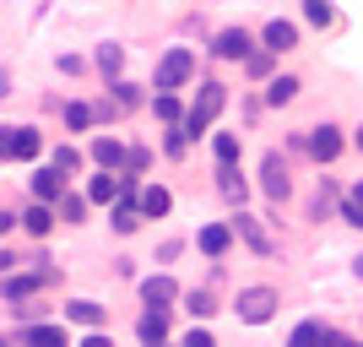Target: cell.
I'll return each mask as SVG.
<instances>
[{
  "instance_id": "1",
  "label": "cell",
  "mask_w": 363,
  "mask_h": 347,
  "mask_svg": "<svg viewBox=\"0 0 363 347\" xmlns=\"http://www.w3.org/2000/svg\"><path fill=\"white\" fill-rule=\"evenodd\" d=\"M223 109H228V87L206 76V82L196 87V104H190V114H184V136H190V141L206 136V131H212V120L223 114Z\"/></svg>"
},
{
  "instance_id": "12",
  "label": "cell",
  "mask_w": 363,
  "mask_h": 347,
  "mask_svg": "<svg viewBox=\"0 0 363 347\" xmlns=\"http://www.w3.org/2000/svg\"><path fill=\"white\" fill-rule=\"evenodd\" d=\"M87 152H92V163L108 168V174H125V163H130V147H125L120 136H92Z\"/></svg>"
},
{
  "instance_id": "37",
  "label": "cell",
  "mask_w": 363,
  "mask_h": 347,
  "mask_svg": "<svg viewBox=\"0 0 363 347\" xmlns=\"http://www.w3.org/2000/svg\"><path fill=\"white\" fill-rule=\"evenodd\" d=\"M76 347H114V336H108V331H87Z\"/></svg>"
},
{
  "instance_id": "8",
  "label": "cell",
  "mask_w": 363,
  "mask_h": 347,
  "mask_svg": "<svg viewBox=\"0 0 363 347\" xmlns=\"http://www.w3.org/2000/svg\"><path fill=\"white\" fill-rule=\"evenodd\" d=\"M228 223H233V233H239V239L250 244L255 255H277V239L266 233V223H260V217H250V211H233Z\"/></svg>"
},
{
  "instance_id": "6",
  "label": "cell",
  "mask_w": 363,
  "mask_h": 347,
  "mask_svg": "<svg viewBox=\"0 0 363 347\" xmlns=\"http://www.w3.org/2000/svg\"><path fill=\"white\" fill-rule=\"evenodd\" d=\"M342 147H347V136H342V125L320 120L315 131H309V158H315L320 168H325V163H336V158H342Z\"/></svg>"
},
{
  "instance_id": "28",
  "label": "cell",
  "mask_w": 363,
  "mask_h": 347,
  "mask_svg": "<svg viewBox=\"0 0 363 347\" xmlns=\"http://www.w3.org/2000/svg\"><path fill=\"white\" fill-rule=\"evenodd\" d=\"M92 60H98V71H104L108 82H120V71H125V49H120V44H98V55H92Z\"/></svg>"
},
{
  "instance_id": "22",
  "label": "cell",
  "mask_w": 363,
  "mask_h": 347,
  "mask_svg": "<svg viewBox=\"0 0 363 347\" xmlns=\"http://www.w3.org/2000/svg\"><path fill=\"white\" fill-rule=\"evenodd\" d=\"M141 211H147L152 223H157V217H168V211H174V196H168V184H141Z\"/></svg>"
},
{
  "instance_id": "36",
  "label": "cell",
  "mask_w": 363,
  "mask_h": 347,
  "mask_svg": "<svg viewBox=\"0 0 363 347\" xmlns=\"http://www.w3.org/2000/svg\"><path fill=\"white\" fill-rule=\"evenodd\" d=\"M179 347H217V336L206 331V326H190V331L179 336Z\"/></svg>"
},
{
  "instance_id": "39",
  "label": "cell",
  "mask_w": 363,
  "mask_h": 347,
  "mask_svg": "<svg viewBox=\"0 0 363 347\" xmlns=\"http://www.w3.org/2000/svg\"><path fill=\"white\" fill-rule=\"evenodd\" d=\"M347 196H352V201H358V206H363V180H358V184H352V190H347Z\"/></svg>"
},
{
  "instance_id": "42",
  "label": "cell",
  "mask_w": 363,
  "mask_h": 347,
  "mask_svg": "<svg viewBox=\"0 0 363 347\" xmlns=\"http://www.w3.org/2000/svg\"><path fill=\"white\" fill-rule=\"evenodd\" d=\"M168 347H179V342H168Z\"/></svg>"
},
{
  "instance_id": "18",
  "label": "cell",
  "mask_w": 363,
  "mask_h": 347,
  "mask_svg": "<svg viewBox=\"0 0 363 347\" xmlns=\"http://www.w3.org/2000/svg\"><path fill=\"white\" fill-rule=\"evenodd\" d=\"M184 293H179V282L174 277H141V304L147 309H168V304H179Z\"/></svg>"
},
{
  "instance_id": "10",
  "label": "cell",
  "mask_w": 363,
  "mask_h": 347,
  "mask_svg": "<svg viewBox=\"0 0 363 347\" xmlns=\"http://www.w3.org/2000/svg\"><path fill=\"white\" fill-rule=\"evenodd\" d=\"M82 196H87L92 206H114V201L125 196V180H120V174H108V168H92L87 184H82Z\"/></svg>"
},
{
  "instance_id": "4",
  "label": "cell",
  "mask_w": 363,
  "mask_h": 347,
  "mask_svg": "<svg viewBox=\"0 0 363 347\" xmlns=\"http://www.w3.org/2000/svg\"><path fill=\"white\" fill-rule=\"evenodd\" d=\"M260 190H266V201H293V174H288V158L282 152H266L260 158Z\"/></svg>"
},
{
  "instance_id": "16",
  "label": "cell",
  "mask_w": 363,
  "mask_h": 347,
  "mask_svg": "<svg viewBox=\"0 0 363 347\" xmlns=\"http://www.w3.org/2000/svg\"><path fill=\"white\" fill-rule=\"evenodd\" d=\"M260 49H272V55H288V49H298V22H288V16H272V22L260 28Z\"/></svg>"
},
{
  "instance_id": "40",
  "label": "cell",
  "mask_w": 363,
  "mask_h": 347,
  "mask_svg": "<svg viewBox=\"0 0 363 347\" xmlns=\"http://www.w3.org/2000/svg\"><path fill=\"white\" fill-rule=\"evenodd\" d=\"M352 147H358V152H363V120H358V131H352Z\"/></svg>"
},
{
  "instance_id": "11",
  "label": "cell",
  "mask_w": 363,
  "mask_h": 347,
  "mask_svg": "<svg viewBox=\"0 0 363 347\" xmlns=\"http://www.w3.org/2000/svg\"><path fill=\"white\" fill-rule=\"evenodd\" d=\"M212 55L217 60H250V55H255V38H250V33L244 28H223V33H212Z\"/></svg>"
},
{
  "instance_id": "26",
  "label": "cell",
  "mask_w": 363,
  "mask_h": 347,
  "mask_svg": "<svg viewBox=\"0 0 363 347\" xmlns=\"http://www.w3.org/2000/svg\"><path fill=\"white\" fill-rule=\"evenodd\" d=\"M277 60H282V55H272V49H255V55L244 60V76H250V82H272V76H277Z\"/></svg>"
},
{
  "instance_id": "33",
  "label": "cell",
  "mask_w": 363,
  "mask_h": 347,
  "mask_svg": "<svg viewBox=\"0 0 363 347\" xmlns=\"http://www.w3.org/2000/svg\"><path fill=\"white\" fill-rule=\"evenodd\" d=\"M184 152H190V136H184V125H174V131H163V158H174V163H179Z\"/></svg>"
},
{
  "instance_id": "2",
  "label": "cell",
  "mask_w": 363,
  "mask_h": 347,
  "mask_svg": "<svg viewBox=\"0 0 363 347\" xmlns=\"http://www.w3.org/2000/svg\"><path fill=\"white\" fill-rule=\"evenodd\" d=\"M282 309V293H277L272 282H255V287H239V299H233V315L244 320V326H266V320Z\"/></svg>"
},
{
  "instance_id": "3",
  "label": "cell",
  "mask_w": 363,
  "mask_h": 347,
  "mask_svg": "<svg viewBox=\"0 0 363 347\" xmlns=\"http://www.w3.org/2000/svg\"><path fill=\"white\" fill-rule=\"evenodd\" d=\"M184 82H196V49H168L157 71H152V87L157 92H179Z\"/></svg>"
},
{
  "instance_id": "19",
  "label": "cell",
  "mask_w": 363,
  "mask_h": 347,
  "mask_svg": "<svg viewBox=\"0 0 363 347\" xmlns=\"http://www.w3.org/2000/svg\"><path fill=\"white\" fill-rule=\"evenodd\" d=\"M55 223H60V206H44V201H28V206H22V228H28L33 239H49Z\"/></svg>"
},
{
  "instance_id": "21",
  "label": "cell",
  "mask_w": 363,
  "mask_h": 347,
  "mask_svg": "<svg viewBox=\"0 0 363 347\" xmlns=\"http://www.w3.org/2000/svg\"><path fill=\"white\" fill-rule=\"evenodd\" d=\"M325 342H331V326H325V320H315V315L298 320V326L288 331V347H325Z\"/></svg>"
},
{
  "instance_id": "34",
  "label": "cell",
  "mask_w": 363,
  "mask_h": 347,
  "mask_svg": "<svg viewBox=\"0 0 363 347\" xmlns=\"http://www.w3.org/2000/svg\"><path fill=\"white\" fill-rule=\"evenodd\" d=\"M108 92H114V109H136L141 104V87H136V82H108Z\"/></svg>"
},
{
  "instance_id": "35",
  "label": "cell",
  "mask_w": 363,
  "mask_h": 347,
  "mask_svg": "<svg viewBox=\"0 0 363 347\" xmlns=\"http://www.w3.org/2000/svg\"><path fill=\"white\" fill-rule=\"evenodd\" d=\"M336 211H342V223H347V228H358V233H363V206H358L352 196H342V201H336Z\"/></svg>"
},
{
  "instance_id": "5",
  "label": "cell",
  "mask_w": 363,
  "mask_h": 347,
  "mask_svg": "<svg viewBox=\"0 0 363 347\" xmlns=\"http://www.w3.org/2000/svg\"><path fill=\"white\" fill-rule=\"evenodd\" d=\"M0 152H6V163H33L38 152H44V141H38V125H6V141H0Z\"/></svg>"
},
{
  "instance_id": "31",
  "label": "cell",
  "mask_w": 363,
  "mask_h": 347,
  "mask_svg": "<svg viewBox=\"0 0 363 347\" xmlns=\"http://www.w3.org/2000/svg\"><path fill=\"white\" fill-rule=\"evenodd\" d=\"M303 22H309V28H331V22H336L331 0H303Z\"/></svg>"
},
{
  "instance_id": "29",
  "label": "cell",
  "mask_w": 363,
  "mask_h": 347,
  "mask_svg": "<svg viewBox=\"0 0 363 347\" xmlns=\"http://www.w3.org/2000/svg\"><path fill=\"white\" fill-rule=\"evenodd\" d=\"M60 114H65V131H92V120H98V109H92V104H82V98H71V104H65Z\"/></svg>"
},
{
  "instance_id": "20",
  "label": "cell",
  "mask_w": 363,
  "mask_h": 347,
  "mask_svg": "<svg viewBox=\"0 0 363 347\" xmlns=\"http://www.w3.org/2000/svg\"><path fill=\"white\" fill-rule=\"evenodd\" d=\"M136 342H141V347H168V309H141Z\"/></svg>"
},
{
  "instance_id": "14",
  "label": "cell",
  "mask_w": 363,
  "mask_h": 347,
  "mask_svg": "<svg viewBox=\"0 0 363 347\" xmlns=\"http://www.w3.org/2000/svg\"><path fill=\"white\" fill-rule=\"evenodd\" d=\"M233 239H239V233H233V223H206V228L196 233V250H201L206 260H223L228 250H233Z\"/></svg>"
},
{
  "instance_id": "27",
  "label": "cell",
  "mask_w": 363,
  "mask_h": 347,
  "mask_svg": "<svg viewBox=\"0 0 363 347\" xmlns=\"http://www.w3.org/2000/svg\"><path fill=\"white\" fill-rule=\"evenodd\" d=\"M212 158H217V163H239V158H244V136L217 131V136H212Z\"/></svg>"
},
{
  "instance_id": "17",
  "label": "cell",
  "mask_w": 363,
  "mask_h": 347,
  "mask_svg": "<svg viewBox=\"0 0 363 347\" xmlns=\"http://www.w3.org/2000/svg\"><path fill=\"white\" fill-rule=\"evenodd\" d=\"M65 320L82 326V331H104V326H108V309L98 299H65Z\"/></svg>"
},
{
  "instance_id": "23",
  "label": "cell",
  "mask_w": 363,
  "mask_h": 347,
  "mask_svg": "<svg viewBox=\"0 0 363 347\" xmlns=\"http://www.w3.org/2000/svg\"><path fill=\"white\" fill-rule=\"evenodd\" d=\"M152 114L174 131V125H184V114H190V109L179 104V92H152Z\"/></svg>"
},
{
  "instance_id": "30",
  "label": "cell",
  "mask_w": 363,
  "mask_h": 347,
  "mask_svg": "<svg viewBox=\"0 0 363 347\" xmlns=\"http://www.w3.org/2000/svg\"><path fill=\"white\" fill-rule=\"evenodd\" d=\"M49 163H55V168L65 174V180H71V174H82V152H76V147H65V141H60V147L49 152Z\"/></svg>"
},
{
  "instance_id": "25",
  "label": "cell",
  "mask_w": 363,
  "mask_h": 347,
  "mask_svg": "<svg viewBox=\"0 0 363 347\" xmlns=\"http://www.w3.org/2000/svg\"><path fill=\"white\" fill-rule=\"evenodd\" d=\"M184 315H190V320H212L217 315L212 287H190V293H184Z\"/></svg>"
},
{
  "instance_id": "41",
  "label": "cell",
  "mask_w": 363,
  "mask_h": 347,
  "mask_svg": "<svg viewBox=\"0 0 363 347\" xmlns=\"http://www.w3.org/2000/svg\"><path fill=\"white\" fill-rule=\"evenodd\" d=\"M352 277H358V282H363V255H358V260H352Z\"/></svg>"
},
{
  "instance_id": "9",
  "label": "cell",
  "mask_w": 363,
  "mask_h": 347,
  "mask_svg": "<svg viewBox=\"0 0 363 347\" xmlns=\"http://www.w3.org/2000/svg\"><path fill=\"white\" fill-rule=\"evenodd\" d=\"M28 190H33V201H44V206H60V201L71 196V190H65V174L55 163H49V168H33Z\"/></svg>"
},
{
  "instance_id": "24",
  "label": "cell",
  "mask_w": 363,
  "mask_h": 347,
  "mask_svg": "<svg viewBox=\"0 0 363 347\" xmlns=\"http://www.w3.org/2000/svg\"><path fill=\"white\" fill-rule=\"evenodd\" d=\"M298 87H303L298 76H272V82H266V104H272V109H288L293 98H298Z\"/></svg>"
},
{
  "instance_id": "7",
  "label": "cell",
  "mask_w": 363,
  "mask_h": 347,
  "mask_svg": "<svg viewBox=\"0 0 363 347\" xmlns=\"http://www.w3.org/2000/svg\"><path fill=\"white\" fill-rule=\"evenodd\" d=\"M141 223H147V211H141V190H125V196L108 206V228H114L120 239H130Z\"/></svg>"
},
{
  "instance_id": "13",
  "label": "cell",
  "mask_w": 363,
  "mask_h": 347,
  "mask_svg": "<svg viewBox=\"0 0 363 347\" xmlns=\"http://www.w3.org/2000/svg\"><path fill=\"white\" fill-rule=\"evenodd\" d=\"M217 196H223L233 211H244V201H250V184H244V168H239V163H217Z\"/></svg>"
},
{
  "instance_id": "38",
  "label": "cell",
  "mask_w": 363,
  "mask_h": 347,
  "mask_svg": "<svg viewBox=\"0 0 363 347\" xmlns=\"http://www.w3.org/2000/svg\"><path fill=\"white\" fill-rule=\"evenodd\" d=\"M325 347H363V342H352V336H342V331H331V342Z\"/></svg>"
},
{
  "instance_id": "32",
  "label": "cell",
  "mask_w": 363,
  "mask_h": 347,
  "mask_svg": "<svg viewBox=\"0 0 363 347\" xmlns=\"http://www.w3.org/2000/svg\"><path fill=\"white\" fill-rule=\"evenodd\" d=\"M87 206H92V201H87V196H76V190H71V196L60 201V223H87Z\"/></svg>"
},
{
  "instance_id": "15",
  "label": "cell",
  "mask_w": 363,
  "mask_h": 347,
  "mask_svg": "<svg viewBox=\"0 0 363 347\" xmlns=\"http://www.w3.org/2000/svg\"><path fill=\"white\" fill-rule=\"evenodd\" d=\"M22 347H76L65 320H38V326H22Z\"/></svg>"
}]
</instances>
